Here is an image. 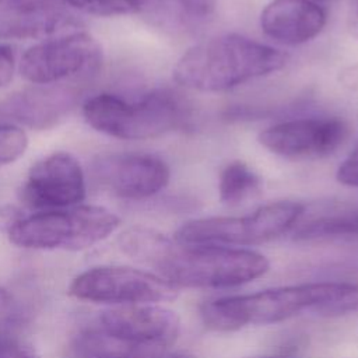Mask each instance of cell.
I'll list each match as a JSON object with an SVG mask.
<instances>
[{"label":"cell","instance_id":"5b68a950","mask_svg":"<svg viewBox=\"0 0 358 358\" xmlns=\"http://www.w3.org/2000/svg\"><path fill=\"white\" fill-rule=\"evenodd\" d=\"M120 218L101 206H74L63 210L38 211L14 221L10 241L25 249L83 250L108 238Z\"/></svg>","mask_w":358,"mask_h":358},{"label":"cell","instance_id":"8992f818","mask_svg":"<svg viewBox=\"0 0 358 358\" xmlns=\"http://www.w3.org/2000/svg\"><path fill=\"white\" fill-rule=\"evenodd\" d=\"M303 211V204L298 201H273L242 217H206L187 221L175 232L173 239L182 245H259L285 234L298 222Z\"/></svg>","mask_w":358,"mask_h":358},{"label":"cell","instance_id":"603a6c76","mask_svg":"<svg viewBox=\"0 0 358 358\" xmlns=\"http://www.w3.org/2000/svg\"><path fill=\"white\" fill-rule=\"evenodd\" d=\"M180 8L190 17L203 18L210 15L217 4V0H176Z\"/></svg>","mask_w":358,"mask_h":358},{"label":"cell","instance_id":"cb8c5ba5","mask_svg":"<svg viewBox=\"0 0 358 358\" xmlns=\"http://www.w3.org/2000/svg\"><path fill=\"white\" fill-rule=\"evenodd\" d=\"M15 60L11 48L0 45V87L7 85L14 76Z\"/></svg>","mask_w":358,"mask_h":358},{"label":"cell","instance_id":"e0dca14e","mask_svg":"<svg viewBox=\"0 0 358 358\" xmlns=\"http://www.w3.org/2000/svg\"><path fill=\"white\" fill-rule=\"evenodd\" d=\"M175 239L144 227H131L117 238L119 249L133 260L157 271L175 246Z\"/></svg>","mask_w":358,"mask_h":358},{"label":"cell","instance_id":"ffe728a7","mask_svg":"<svg viewBox=\"0 0 358 358\" xmlns=\"http://www.w3.org/2000/svg\"><path fill=\"white\" fill-rule=\"evenodd\" d=\"M27 145L28 137L21 127L0 122V166L17 161L25 152Z\"/></svg>","mask_w":358,"mask_h":358},{"label":"cell","instance_id":"7402d4cb","mask_svg":"<svg viewBox=\"0 0 358 358\" xmlns=\"http://www.w3.org/2000/svg\"><path fill=\"white\" fill-rule=\"evenodd\" d=\"M18 308L15 301L13 299V295L4 289L0 288V333L11 329L17 323L18 317Z\"/></svg>","mask_w":358,"mask_h":358},{"label":"cell","instance_id":"5bb4252c","mask_svg":"<svg viewBox=\"0 0 358 358\" xmlns=\"http://www.w3.org/2000/svg\"><path fill=\"white\" fill-rule=\"evenodd\" d=\"M76 25L70 11L55 0L0 1V38L42 39Z\"/></svg>","mask_w":358,"mask_h":358},{"label":"cell","instance_id":"ba28073f","mask_svg":"<svg viewBox=\"0 0 358 358\" xmlns=\"http://www.w3.org/2000/svg\"><path fill=\"white\" fill-rule=\"evenodd\" d=\"M101 46L85 32L43 39L21 57V76L32 84H57L96 73Z\"/></svg>","mask_w":358,"mask_h":358},{"label":"cell","instance_id":"30bf717a","mask_svg":"<svg viewBox=\"0 0 358 358\" xmlns=\"http://www.w3.org/2000/svg\"><path fill=\"white\" fill-rule=\"evenodd\" d=\"M85 197L80 162L69 152H53L31 166L20 189V200L39 211L70 208Z\"/></svg>","mask_w":358,"mask_h":358},{"label":"cell","instance_id":"484cf974","mask_svg":"<svg viewBox=\"0 0 358 358\" xmlns=\"http://www.w3.org/2000/svg\"><path fill=\"white\" fill-rule=\"evenodd\" d=\"M347 27L350 34L358 39V0H347Z\"/></svg>","mask_w":358,"mask_h":358},{"label":"cell","instance_id":"d6986e66","mask_svg":"<svg viewBox=\"0 0 358 358\" xmlns=\"http://www.w3.org/2000/svg\"><path fill=\"white\" fill-rule=\"evenodd\" d=\"M56 3L92 15L112 17L131 13H144L148 0H55Z\"/></svg>","mask_w":358,"mask_h":358},{"label":"cell","instance_id":"4fadbf2b","mask_svg":"<svg viewBox=\"0 0 358 358\" xmlns=\"http://www.w3.org/2000/svg\"><path fill=\"white\" fill-rule=\"evenodd\" d=\"M95 173L113 194L129 200H143L159 193L171 176L164 159L141 152L106 155L96 162Z\"/></svg>","mask_w":358,"mask_h":358},{"label":"cell","instance_id":"7a4b0ae2","mask_svg":"<svg viewBox=\"0 0 358 358\" xmlns=\"http://www.w3.org/2000/svg\"><path fill=\"white\" fill-rule=\"evenodd\" d=\"M288 56L238 34L208 38L176 62L173 80L189 90L221 92L281 70Z\"/></svg>","mask_w":358,"mask_h":358},{"label":"cell","instance_id":"f546056e","mask_svg":"<svg viewBox=\"0 0 358 358\" xmlns=\"http://www.w3.org/2000/svg\"><path fill=\"white\" fill-rule=\"evenodd\" d=\"M0 1H1V0H0Z\"/></svg>","mask_w":358,"mask_h":358},{"label":"cell","instance_id":"52a82bcc","mask_svg":"<svg viewBox=\"0 0 358 358\" xmlns=\"http://www.w3.org/2000/svg\"><path fill=\"white\" fill-rule=\"evenodd\" d=\"M69 294L77 299L110 303H159L178 296V288L155 273L126 266H96L73 278Z\"/></svg>","mask_w":358,"mask_h":358},{"label":"cell","instance_id":"9c48e42d","mask_svg":"<svg viewBox=\"0 0 358 358\" xmlns=\"http://www.w3.org/2000/svg\"><path fill=\"white\" fill-rule=\"evenodd\" d=\"M95 330L119 344L169 350L179 337L180 319L176 312L158 303L117 305L99 315Z\"/></svg>","mask_w":358,"mask_h":358},{"label":"cell","instance_id":"9a60e30c","mask_svg":"<svg viewBox=\"0 0 358 358\" xmlns=\"http://www.w3.org/2000/svg\"><path fill=\"white\" fill-rule=\"evenodd\" d=\"M324 25L326 13L313 0H271L260 14L263 32L284 45L309 42Z\"/></svg>","mask_w":358,"mask_h":358},{"label":"cell","instance_id":"d4e9b609","mask_svg":"<svg viewBox=\"0 0 358 358\" xmlns=\"http://www.w3.org/2000/svg\"><path fill=\"white\" fill-rule=\"evenodd\" d=\"M0 358H34L25 348L0 333Z\"/></svg>","mask_w":358,"mask_h":358},{"label":"cell","instance_id":"6da1fadb","mask_svg":"<svg viewBox=\"0 0 358 358\" xmlns=\"http://www.w3.org/2000/svg\"><path fill=\"white\" fill-rule=\"evenodd\" d=\"M355 310L358 282L317 281L210 299L200 306V316L211 330L234 331L278 323L305 312L330 317Z\"/></svg>","mask_w":358,"mask_h":358},{"label":"cell","instance_id":"277c9868","mask_svg":"<svg viewBox=\"0 0 358 358\" xmlns=\"http://www.w3.org/2000/svg\"><path fill=\"white\" fill-rule=\"evenodd\" d=\"M85 122L95 130L122 140H147L180 126L183 106L166 90H155L129 102L113 94H98L83 105Z\"/></svg>","mask_w":358,"mask_h":358},{"label":"cell","instance_id":"f1b7e54d","mask_svg":"<svg viewBox=\"0 0 358 358\" xmlns=\"http://www.w3.org/2000/svg\"><path fill=\"white\" fill-rule=\"evenodd\" d=\"M92 358H105V357H92Z\"/></svg>","mask_w":358,"mask_h":358},{"label":"cell","instance_id":"8fae6325","mask_svg":"<svg viewBox=\"0 0 358 358\" xmlns=\"http://www.w3.org/2000/svg\"><path fill=\"white\" fill-rule=\"evenodd\" d=\"M347 134L348 127L341 119L301 117L262 130L259 143L285 158H322L334 152L344 143Z\"/></svg>","mask_w":358,"mask_h":358},{"label":"cell","instance_id":"2e32d148","mask_svg":"<svg viewBox=\"0 0 358 358\" xmlns=\"http://www.w3.org/2000/svg\"><path fill=\"white\" fill-rule=\"evenodd\" d=\"M358 238V207H343L302 222L294 232L299 242Z\"/></svg>","mask_w":358,"mask_h":358},{"label":"cell","instance_id":"ac0fdd59","mask_svg":"<svg viewBox=\"0 0 358 358\" xmlns=\"http://www.w3.org/2000/svg\"><path fill=\"white\" fill-rule=\"evenodd\" d=\"M260 189V178L242 161H232L220 173L218 194L227 206H236Z\"/></svg>","mask_w":358,"mask_h":358},{"label":"cell","instance_id":"44dd1931","mask_svg":"<svg viewBox=\"0 0 358 358\" xmlns=\"http://www.w3.org/2000/svg\"><path fill=\"white\" fill-rule=\"evenodd\" d=\"M337 180L350 187H358V144L337 169Z\"/></svg>","mask_w":358,"mask_h":358},{"label":"cell","instance_id":"3957f363","mask_svg":"<svg viewBox=\"0 0 358 358\" xmlns=\"http://www.w3.org/2000/svg\"><path fill=\"white\" fill-rule=\"evenodd\" d=\"M268 268V259L250 249L176 242L155 274L176 288H231L264 275Z\"/></svg>","mask_w":358,"mask_h":358},{"label":"cell","instance_id":"7c38bea8","mask_svg":"<svg viewBox=\"0 0 358 358\" xmlns=\"http://www.w3.org/2000/svg\"><path fill=\"white\" fill-rule=\"evenodd\" d=\"M80 98L76 84H32L0 98V120L34 130L53 129L67 119Z\"/></svg>","mask_w":358,"mask_h":358},{"label":"cell","instance_id":"4316f807","mask_svg":"<svg viewBox=\"0 0 358 358\" xmlns=\"http://www.w3.org/2000/svg\"><path fill=\"white\" fill-rule=\"evenodd\" d=\"M165 358H196L194 355L192 354H187V352H182V351H176V352H168L165 355Z\"/></svg>","mask_w":358,"mask_h":358},{"label":"cell","instance_id":"83f0119b","mask_svg":"<svg viewBox=\"0 0 358 358\" xmlns=\"http://www.w3.org/2000/svg\"><path fill=\"white\" fill-rule=\"evenodd\" d=\"M263 358H287V357H263Z\"/></svg>","mask_w":358,"mask_h":358}]
</instances>
